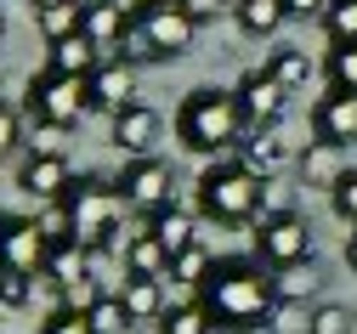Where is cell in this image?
Returning a JSON list of instances; mask_svg holds the SVG:
<instances>
[{
  "label": "cell",
  "instance_id": "6da1fadb",
  "mask_svg": "<svg viewBox=\"0 0 357 334\" xmlns=\"http://www.w3.org/2000/svg\"><path fill=\"white\" fill-rule=\"evenodd\" d=\"M199 289H204L199 306L210 312L215 328H261L278 306L273 278H261V266H250V261H215Z\"/></svg>",
  "mask_w": 357,
  "mask_h": 334
},
{
  "label": "cell",
  "instance_id": "7a4b0ae2",
  "mask_svg": "<svg viewBox=\"0 0 357 334\" xmlns=\"http://www.w3.org/2000/svg\"><path fill=\"white\" fill-rule=\"evenodd\" d=\"M244 108H238V91H215V85H199L182 97L176 108V136H182V148L193 153H227L244 142Z\"/></svg>",
  "mask_w": 357,
  "mask_h": 334
},
{
  "label": "cell",
  "instance_id": "3957f363",
  "mask_svg": "<svg viewBox=\"0 0 357 334\" xmlns=\"http://www.w3.org/2000/svg\"><path fill=\"white\" fill-rule=\"evenodd\" d=\"M68 215H74V244L91 250V255H125L130 238L119 232V215H125V199H119V181H102V176H85L68 187Z\"/></svg>",
  "mask_w": 357,
  "mask_h": 334
},
{
  "label": "cell",
  "instance_id": "277c9868",
  "mask_svg": "<svg viewBox=\"0 0 357 334\" xmlns=\"http://www.w3.org/2000/svg\"><path fill=\"white\" fill-rule=\"evenodd\" d=\"M199 210L221 227H244V221H261L266 215V181L255 170H244L238 159L233 165H210L199 176Z\"/></svg>",
  "mask_w": 357,
  "mask_h": 334
},
{
  "label": "cell",
  "instance_id": "5b68a950",
  "mask_svg": "<svg viewBox=\"0 0 357 334\" xmlns=\"http://www.w3.org/2000/svg\"><path fill=\"white\" fill-rule=\"evenodd\" d=\"M23 108L34 114V125H52V130H74L91 108V79H68V74H34L29 91H23Z\"/></svg>",
  "mask_w": 357,
  "mask_h": 334
},
{
  "label": "cell",
  "instance_id": "8992f818",
  "mask_svg": "<svg viewBox=\"0 0 357 334\" xmlns=\"http://www.w3.org/2000/svg\"><path fill=\"white\" fill-rule=\"evenodd\" d=\"M130 23L148 34V45H153L159 63L188 57L193 52V34H199V23L182 12V0H137V6H130Z\"/></svg>",
  "mask_w": 357,
  "mask_h": 334
},
{
  "label": "cell",
  "instance_id": "52a82bcc",
  "mask_svg": "<svg viewBox=\"0 0 357 334\" xmlns=\"http://www.w3.org/2000/svg\"><path fill=\"white\" fill-rule=\"evenodd\" d=\"M255 250H261L266 266H278V272L312 266V227H306V215H295V210H266V215L255 221Z\"/></svg>",
  "mask_w": 357,
  "mask_h": 334
},
{
  "label": "cell",
  "instance_id": "ba28073f",
  "mask_svg": "<svg viewBox=\"0 0 357 334\" xmlns=\"http://www.w3.org/2000/svg\"><path fill=\"white\" fill-rule=\"evenodd\" d=\"M289 97H295V91L273 68H244V79H238V108H244L250 130H273L289 114Z\"/></svg>",
  "mask_w": 357,
  "mask_h": 334
},
{
  "label": "cell",
  "instance_id": "9c48e42d",
  "mask_svg": "<svg viewBox=\"0 0 357 334\" xmlns=\"http://www.w3.org/2000/svg\"><path fill=\"white\" fill-rule=\"evenodd\" d=\"M170 165L165 159H130L125 170H119V199H125V210H142L148 221L159 215V210H170Z\"/></svg>",
  "mask_w": 357,
  "mask_h": 334
},
{
  "label": "cell",
  "instance_id": "30bf717a",
  "mask_svg": "<svg viewBox=\"0 0 357 334\" xmlns=\"http://www.w3.org/2000/svg\"><path fill=\"white\" fill-rule=\"evenodd\" d=\"M52 261V238L40 232V221L29 215H0V266H12V272H46Z\"/></svg>",
  "mask_w": 357,
  "mask_h": 334
},
{
  "label": "cell",
  "instance_id": "8fae6325",
  "mask_svg": "<svg viewBox=\"0 0 357 334\" xmlns=\"http://www.w3.org/2000/svg\"><path fill=\"white\" fill-rule=\"evenodd\" d=\"M159 130H165V119H159L148 103H130L125 114H114V148L130 153V159H153Z\"/></svg>",
  "mask_w": 357,
  "mask_h": 334
},
{
  "label": "cell",
  "instance_id": "7c38bea8",
  "mask_svg": "<svg viewBox=\"0 0 357 334\" xmlns=\"http://www.w3.org/2000/svg\"><path fill=\"white\" fill-rule=\"evenodd\" d=\"M17 187H23V193H34V199H46V204H57V199H68L74 170H68L63 153H29L23 170H17Z\"/></svg>",
  "mask_w": 357,
  "mask_h": 334
},
{
  "label": "cell",
  "instance_id": "4fadbf2b",
  "mask_svg": "<svg viewBox=\"0 0 357 334\" xmlns=\"http://www.w3.org/2000/svg\"><path fill=\"white\" fill-rule=\"evenodd\" d=\"M130 103H137V68H130L125 57H119V63H102V68L91 74V108L125 114Z\"/></svg>",
  "mask_w": 357,
  "mask_h": 334
},
{
  "label": "cell",
  "instance_id": "5bb4252c",
  "mask_svg": "<svg viewBox=\"0 0 357 334\" xmlns=\"http://www.w3.org/2000/svg\"><path fill=\"white\" fill-rule=\"evenodd\" d=\"M125 34H130L125 0H85V40H91L97 52H119Z\"/></svg>",
  "mask_w": 357,
  "mask_h": 334
},
{
  "label": "cell",
  "instance_id": "9a60e30c",
  "mask_svg": "<svg viewBox=\"0 0 357 334\" xmlns=\"http://www.w3.org/2000/svg\"><path fill=\"white\" fill-rule=\"evenodd\" d=\"M312 130H318V142H329V148H340V142H357V97H351V91H335V97H324L318 114H312Z\"/></svg>",
  "mask_w": 357,
  "mask_h": 334
},
{
  "label": "cell",
  "instance_id": "2e32d148",
  "mask_svg": "<svg viewBox=\"0 0 357 334\" xmlns=\"http://www.w3.org/2000/svg\"><path fill=\"white\" fill-rule=\"evenodd\" d=\"M238 165L255 170L261 181L273 176V170H284V165H289V142L278 136V125H273V130H250V136L238 142Z\"/></svg>",
  "mask_w": 357,
  "mask_h": 334
},
{
  "label": "cell",
  "instance_id": "e0dca14e",
  "mask_svg": "<svg viewBox=\"0 0 357 334\" xmlns=\"http://www.w3.org/2000/svg\"><path fill=\"white\" fill-rule=\"evenodd\" d=\"M130 323H165V278H125V289H119Z\"/></svg>",
  "mask_w": 357,
  "mask_h": 334
},
{
  "label": "cell",
  "instance_id": "ac0fdd59",
  "mask_svg": "<svg viewBox=\"0 0 357 334\" xmlns=\"http://www.w3.org/2000/svg\"><path fill=\"white\" fill-rule=\"evenodd\" d=\"M148 232H153L159 244L170 250V261H176V255H188V250L199 244V227H193V210H182V204H170V210H159V215L148 221Z\"/></svg>",
  "mask_w": 357,
  "mask_h": 334
},
{
  "label": "cell",
  "instance_id": "d6986e66",
  "mask_svg": "<svg viewBox=\"0 0 357 334\" xmlns=\"http://www.w3.org/2000/svg\"><path fill=\"white\" fill-rule=\"evenodd\" d=\"M102 68V52L85 34H74V40H57L52 45V74H68V79H91Z\"/></svg>",
  "mask_w": 357,
  "mask_h": 334
},
{
  "label": "cell",
  "instance_id": "ffe728a7",
  "mask_svg": "<svg viewBox=\"0 0 357 334\" xmlns=\"http://www.w3.org/2000/svg\"><path fill=\"white\" fill-rule=\"evenodd\" d=\"M170 272V250L159 244L153 232H130L125 244V278H165Z\"/></svg>",
  "mask_w": 357,
  "mask_h": 334
},
{
  "label": "cell",
  "instance_id": "44dd1931",
  "mask_svg": "<svg viewBox=\"0 0 357 334\" xmlns=\"http://www.w3.org/2000/svg\"><path fill=\"white\" fill-rule=\"evenodd\" d=\"M233 17H238V29H244V34L266 40V34H278V29H284L289 6H284V0H238V6H233Z\"/></svg>",
  "mask_w": 357,
  "mask_h": 334
},
{
  "label": "cell",
  "instance_id": "7402d4cb",
  "mask_svg": "<svg viewBox=\"0 0 357 334\" xmlns=\"http://www.w3.org/2000/svg\"><path fill=\"white\" fill-rule=\"evenodd\" d=\"M46 278L57 283V289H74V283L91 278V250H79V244H57L52 261H46Z\"/></svg>",
  "mask_w": 357,
  "mask_h": 334
},
{
  "label": "cell",
  "instance_id": "603a6c76",
  "mask_svg": "<svg viewBox=\"0 0 357 334\" xmlns=\"http://www.w3.org/2000/svg\"><path fill=\"white\" fill-rule=\"evenodd\" d=\"M34 23H40V34H46V40L57 45V40H74V34H85V6H79V0H63V6L34 12Z\"/></svg>",
  "mask_w": 357,
  "mask_h": 334
},
{
  "label": "cell",
  "instance_id": "cb8c5ba5",
  "mask_svg": "<svg viewBox=\"0 0 357 334\" xmlns=\"http://www.w3.org/2000/svg\"><path fill=\"white\" fill-rule=\"evenodd\" d=\"M266 68H273L289 91H301L306 79H312V57L301 52V45H278V52H273V63H266Z\"/></svg>",
  "mask_w": 357,
  "mask_h": 334
},
{
  "label": "cell",
  "instance_id": "d4e9b609",
  "mask_svg": "<svg viewBox=\"0 0 357 334\" xmlns=\"http://www.w3.org/2000/svg\"><path fill=\"white\" fill-rule=\"evenodd\" d=\"M34 301V278L29 272H12V266H0V312H23Z\"/></svg>",
  "mask_w": 357,
  "mask_h": 334
},
{
  "label": "cell",
  "instance_id": "484cf974",
  "mask_svg": "<svg viewBox=\"0 0 357 334\" xmlns=\"http://www.w3.org/2000/svg\"><path fill=\"white\" fill-rule=\"evenodd\" d=\"M85 317H91V328H97V334H125V328H130V312H125V301H119V295H102Z\"/></svg>",
  "mask_w": 357,
  "mask_h": 334
},
{
  "label": "cell",
  "instance_id": "4316f807",
  "mask_svg": "<svg viewBox=\"0 0 357 334\" xmlns=\"http://www.w3.org/2000/svg\"><path fill=\"white\" fill-rule=\"evenodd\" d=\"M210 266H215V255H210L204 244H193L188 255H176V261H170V278H176V283H204Z\"/></svg>",
  "mask_w": 357,
  "mask_h": 334
},
{
  "label": "cell",
  "instance_id": "83f0119b",
  "mask_svg": "<svg viewBox=\"0 0 357 334\" xmlns=\"http://www.w3.org/2000/svg\"><path fill=\"white\" fill-rule=\"evenodd\" d=\"M159 334H210V312L204 306H170Z\"/></svg>",
  "mask_w": 357,
  "mask_h": 334
},
{
  "label": "cell",
  "instance_id": "f1b7e54d",
  "mask_svg": "<svg viewBox=\"0 0 357 334\" xmlns=\"http://www.w3.org/2000/svg\"><path fill=\"white\" fill-rule=\"evenodd\" d=\"M324 29H329V40H335V52H340V45H357V0H340V6H329Z\"/></svg>",
  "mask_w": 357,
  "mask_h": 334
},
{
  "label": "cell",
  "instance_id": "f546056e",
  "mask_svg": "<svg viewBox=\"0 0 357 334\" xmlns=\"http://www.w3.org/2000/svg\"><path fill=\"white\" fill-rule=\"evenodd\" d=\"M306 328H312V312L301 301H278L273 317H266V334H306Z\"/></svg>",
  "mask_w": 357,
  "mask_h": 334
},
{
  "label": "cell",
  "instance_id": "4dcf8cb0",
  "mask_svg": "<svg viewBox=\"0 0 357 334\" xmlns=\"http://www.w3.org/2000/svg\"><path fill=\"white\" fill-rule=\"evenodd\" d=\"M329 204H335V215H340V221H351V227H357V165L335 176V187H329Z\"/></svg>",
  "mask_w": 357,
  "mask_h": 334
},
{
  "label": "cell",
  "instance_id": "1f68e13d",
  "mask_svg": "<svg viewBox=\"0 0 357 334\" xmlns=\"http://www.w3.org/2000/svg\"><path fill=\"white\" fill-rule=\"evenodd\" d=\"M306 334H351V312L335 306V301L312 306V328H306Z\"/></svg>",
  "mask_w": 357,
  "mask_h": 334
},
{
  "label": "cell",
  "instance_id": "d6a6232c",
  "mask_svg": "<svg viewBox=\"0 0 357 334\" xmlns=\"http://www.w3.org/2000/svg\"><path fill=\"white\" fill-rule=\"evenodd\" d=\"M329 79H335V91H351L357 97V45H340L329 57Z\"/></svg>",
  "mask_w": 357,
  "mask_h": 334
},
{
  "label": "cell",
  "instance_id": "836d02e7",
  "mask_svg": "<svg viewBox=\"0 0 357 334\" xmlns=\"http://www.w3.org/2000/svg\"><path fill=\"white\" fill-rule=\"evenodd\" d=\"M273 289H278V301H301L306 306V295L318 289V278H312V266H289L284 283H273Z\"/></svg>",
  "mask_w": 357,
  "mask_h": 334
},
{
  "label": "cell",
  "instance_id": "e575fe53",
  "mask_svg": "<svg viewBox=\"0 0 357 334\" xmlns=\"http://www.w3.org/2000/svg\"><path fill=\"white\" fill-rule=\"evenodd\" d=\"M40 334H97V328H91V317H85V312H68V306H57V312L46 317V328H40Z\"/></svg>",
  "mask_w": 357,
  "mask_h": 334
},
{
  "label": "cell",
  "instance_id": "d590c367",
  "mask_svg": "<svg viewBox=\"0 0 357 334\" xmlns=\"http://www.w3.org/2000/svg\"><path fill=\"white\" fill-rule=\"evenodd\" d=\"M119 52H125V63H130V68H137V63H159V57H153V45H148V34H142L137 23H130V34L119 40Z\"/></svg>",
  "mask_w": 357,
  "mask_h": 334
},
{
  "label": "cell",
  "instance_id": "8d00e7d4",
  "mask_svg": "<svg viewBox=\"0 0 357 334\" xmlns=\"http://www.w3.org/2000/svg\"><path fill=\"white\" fill-rule=\"evenodd\" d=\"M17 142H23V114L12 103H0V153H12Z\"/></svg>",
  "mask_w": 357,
  "mask_h": 334
},
{
  "label": "cell",
  "instance_id": "74e56055",
  "mask_svg": "<svg viewBox=\"0 0 357 334\" xmlns=\"http://www.w3.org/2000/svg\"><path fill=\"white\" fill-rule=\"evenodd\" d=\"M97 301H102L97 278H85V283H74V289H63V306H68V312H91Z\"/></svg>",
  "mask_w": 357,
  "mask_h": 334
},
{
  "label": "cell",
  "instance_id": "f35d334b",
  "mask_svg": "<svg viewBox=\"0 0 357 334\" xmlns=\"http://www.w3.org/2000/svg\"><path fill=\"white\" fill-rule=\"evenodd\" d=\"M182 12H188L193 23H215L221 12H227V0H182Z\"/></svg>",
  "mask_w": 357,
  "mask_h": 334
},
{
  "label": "cell",
  "instance_id": "ab89813d",
  "mask_svg": "<svg viewBox=\"0 0 357 334\" xmlns=\"http://www.w3.org/2000/svg\"><path fill=\"white\" fill-rule=\"evenodd\" d=\"M284 6H289V17H329L335 0H284Z\"/></svg>",
  "mask_w": 357,
  "mask_h": 334
},
{
  "label": "cell",
  "instance_id": "60d3db41",
  "mask_svg": "<svg viewBox=\"0 0 357 334\" xmlns=\"http://www.w3.org/2000/svg\"><path fill=\"white\" fill-rule=\"evenodd\" d=\"M346 266H351V272H357V232H351V238H346Z\"/></svg>",
  "mask_w": 357,
  "mask_h": 334
},
{
  "label": "cell",
  "instance_id": "b9f144b4",
  "mask_svg": "<svg viewBox=\"0 0 357 334\" xmlns=\"http://www.w3.org/2000/svg\"><path fill=\"white\" fill-rule=\"evenodd\" d=\"M29 6H34V12H46V6H63V0H29Z\"/></svg>",
  "mask_w": 357,
  "mask_h": 334
},
{
  "label": "cell",
  "instance_id": "7bdbcfd3",
  "mask_svg": "<svg viewBox=\"0 0 357 334\" xmlns=\"http://www.w3.org/2000/svg\"><path fill=\"white\" fill-rule=\"evenodd\" d=\"M0 34H6V17H0Z\"/></svg>",
  "mask_w": 357,
  "mask_h": 334
},
{
  "label": "cell",
  "instance_id": "ee69618b",
  "mask_svg": "<svg viewBox=\"0 0 357 334\" xmlns=\"http://www.w3.org/2000/svg\"><path fill=\"white\" fill-rule=\"evenodd\" d=\"M335 6H340V0H335Z\"/></svg>",
  "mask_w": 357,
  "mask_h": 334
}]
</instances>
